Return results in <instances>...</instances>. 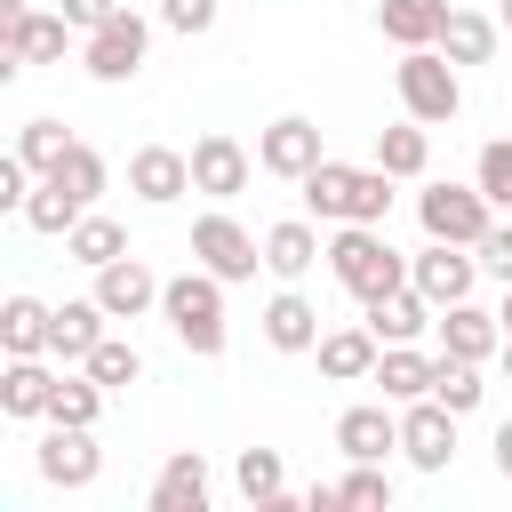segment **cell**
<instances>
[{"label": "cell", "instance_id": "obj_1", "mask_svg": "<svg viewBox=\"0 0 512 512\" xmlns=\"http://www.w3.org/2000/svg\"><path fill=\"white\" fill-rule=\"evenodd\" d=\"M392 184H400V176H384L376 160H368V168L320 160V168L304 176V208H312L320 224H384V216H392Z\"/></svg>", "mask_w": 512, "mask_h": 512}, {"label": "cell", "instance_id": "obj_2", "mask_svg": "<svg viewBox=\"0 0 512 512\" xmlns=\"http://www.w3.org/2000/svg\"><path fill=\"white\" fill-rule=\"evenodd\" d=\"M224 288L232 280H216L208 264H192V272H176L168 288H160V320L176 328V344L192 352V360H224Z\"/></svg>", "mask_w": 512, "mask_h": 512}, {"label": "cell", "instance_id": "obj_3", "mask_svg": "<svg viewBox=\"0 0 512 512\" xmlns=\"http://www.w3.org/2000/svg\"><path fill=\"white\" fill-rule=\"evenodd\" d=\"M328 272H336V288H344V296L376 304L384 288H400V280H408V256L384 240V224H336V240H328Z\"/></svg>", "mask_w": 512, "mask_h": 512}, {"label": "cell", "instance_id": "obj_4", "mask_svg": "<svg viewBox=\"0 0 512 512\" xmlns=\"http://www.w3.org/2000/svg\"><path fill=\"white\" fill-rule=\"evenodd\" d=\"M392 88H400V112L424 120V128H448V120L464 112V80H456V64H448L440 48H400Z\"/></svg>", "mask_w": 512, "mask_h": 512}, {"label": "cell", "instance_id": "obj_5", "mask_svg": "<svg viewBox=\"0 0 512 512\" xmlns=\"http://www.w3.org/2000/svg\"><path fill=\"white\" fill-rule=\"evenodd\" d=\"M416 224H424V240L480 248V232L496 224V200H488L480 184H424V192H416Z\"/></svg>", "mask_w": 512, "mask_h": 512}, {"label": "cell", "instance_id": "obj_6", "mask_svg": "<svg viewBox=\"0 0 512 512\" xmlns=\"http://www.w3.org/2000/svg\"><path fill=\"white\" fill-rule=\"evenodd\" d=\"M64 40H72L64 8L40 16V8H24V0H0V72H8V80L32 72V64H64Z\"/></svg>", "mask_w": 512, "mask_h": 512}, {"label": "cell", "instance_id": "obj_7", "mask_svg": "<svg viewBox=\"0 0 512 512\" xmlns=\"http://www.w3.org/2000/svg\"><path fill=\"white\" fill-rule=\"evenodd\" d=\"M192 264H208L216 280H256V264H264V240L240 224V216H224V208H208V216H192Z\"/></svg>", "mask_w": 512, "mask_h": 512}, {"label": "cell", "instance_id": "obj_8", "mask_svg": "<svg viewBox=\"0 0 512 512\" xmlns=\"http://www.w3.org/2000/svg\"><path fill=\"white\" fill-rule=\"evenodd\" d=\"M144 48H152V24H144L136 8H120L112 24H96V32H88L80 64H88V80L120 88V80H136V72H144Z\"/></svg>", "mask_w": 512, "mask_h": 512}, {"label": "cell", "instance_id": "obj_9", "mask_svg": "<svg viewBox=\"0 0 512 512\" xmlns=\"http://www.w3.org/2000/svg\"><path fill=\"white\" fill-rule=\"evenodd\" d=\"M32 472H40L48 488H96V472H104L96 424H48V440L32 448Z\"/></svg>", "mask_w": 512, "mask_h": 512}, {"label": "cell", "instance_id": "obj_10", "mask_svg": "<svg viewBox=\"0 0 512 512\" xmlns=\"http://www.w3.org/2000/svg\"><path fill=\"white\" fill-rule=\"evenodd\" d=\"M320 160H328V152H320V128H312L304 112H280L272 128H256V168H264V176H280V184H304Z\"/></svg>", "mask_w": 512, "mask_h": 512}, {"label": "cell", "instance_id": "obj_11", "mask_svg": "<svg viewBox=\"0 0 512 512\" xmlns=\"http://www.w3.org/2000/svg\"><path fill=\"white\" fill-rule=\"evenodd\" d=\"M400 456L416 464V472H448V456H456V408L448 400H408L400 408Z\"/></svg>", "mask_w": 512, "mask_h": 512}, {"label": "cell", "instance_id": "obj_12", "mask_svg": "<svg viewBox=\"0 0 512 512\" xmlns=\"http://www.w3.org/2000/svg\"><path fill=\"white\" fill-rule=\"evenodd\" d=\"M408 280L432 296V304H464L472 280H480V248H456V240H424L408 256Z\"/></svg>", "mask_w": 512, "mask_h": 512}, {"label": "cell", "instance_id": "obj_13", "mask_svg": "<svg viewBox=\"0 0 512 512\" xmlns=\"http://www.w3.org/2000/svg\"><path fill=\"white\" fill-rule=\"evenodd\" d=\"M248 176H256V152L240 144V136H200L192 144V192H208V200H240L248 192Z\"/></svg>", "mask_w": 512, "mask_h": 512}, {"label": "cell", "instance_id": "obj_14", "mask_svg": "<svg viewBox=\"0 0 512 512\" xmlns=\"http://www.w3.org/2000/svg\"><path fill=\"white\" fill-rule=\"evenodd\" d=\"M128 192H136L144 208H176V200L192 192V152H176V144L128 152Z\"/></svg>", "mask_w": 512, "mask_h": 512}, {"label": "cell", "instance_id": "obj_15", "mask_svg": "<svg viewBox=\"0 0 512 512\" xmlns=\"http://www.w3.org/2000/svg\"><path fill=\"white\" fill-rule=\"evenodd\" d=\"M160 288H168V280H152L144 256H112V264L96 272V304H104L112 320H144V312H160Z\"/></svg>", "mask_w": 512, "mask_h": 512}, {"label": "cell", "instance_id": "obj_16", "mask_svg": "<svg viewBox=\"0 0 512 512\" xmlns=\"http://www.w3.org/2000/svg\"><path fill=\"white\" fill-rule=\"evenodd\" d=\"M336 448H344V464H384V456L400 448V416H392V400H360V408H344V416H336Z\"/></svg>", "mask_w": 512, "mask_h": 512}, {"label": "cell", "instance_id": "obj_17", "mask_svg": "<svg viewBox=\"0 0 512 512\" xmlns=\"http://www.w3.org/2000/svg\"><path fill=\"white\" fill-rule=\"evenodd\" d=\"M368 328H376V344H416L424 328H440V304H432L416 280H400V288H384V296L368 304Z\"/></svg>", "mask_w": 512, "mask_h": 512}, {"label": "cell", "instance_id": "obj_18", "mask_svg": "<svg viewBox=\"0 0 512 512\" xmlns=\"http://www.w3.org/2000/svg\"><path fill=\"white\" fill-rule=\"evenodd\" d=\"M48 400H56V368H48V352H8V368H0V416L32 424V416H48Z\"/></svg>", "mask_w": 512, "mask_h": 512}, {"label": "cell", "instance_id": "obj_19", "mask_svg": "<svg viewBox=\"0 0 512 512\" xmlns=\"http://www.w3.org/2000/svg\"><path fill=\"white\" fill-rule=\"evenodd\" d=\"M104 320H112V312H104L96 296H72V304H56V312H48V360L80 368V360L104 344Z\"/></svg>", "mask_w": 512, "mask_h": 512}, {"label": "cell", "instance_id": "obj_20", "mask_svg": "<svg viewBox=\"0 0 512 512\" xmlns=\"http://www.w3.org/2000/svg\"><path fill=\"white\" fill-rule=\"evenodd\" d=\"M208 496H216V480H208V456L200 448H176L168 464H160V480H152V512H208Z\"/></svg>", "mask_w": 512, "mask_h": 512}, {"label": "cell", "instance_id": "obj_21", "mask_svg": "<svg viewBox=\"0 0 512 512\" xmlns=\"http://www.w3.org/2000/svg\"><path fill=\"white\" fill-rule=\"evenodd\" d=\"M264 344H272V352H312V344H320V304H312L296 280H280V296L264 304Z\"/></svg>", "mask_w": 512, "mask_h": 512}, {"label": "cell", "instance_id": "obj_22", "mask_svg": "<svg viewBox=\"0 0 512 512\" xmlns=\"http://www.w3.org/2000/svg\"><path fill=\"white\" fill-rule=\"evenodd\" d=\"M312 352H320V376H328V384H368L384 344H376V328L360 320V328H320V344H312Z\"/></svg>", "mask_w": 512, "mask_h": 512}, {"label": "cell", "instance_id": "obj_23", "mask_svg": "<svg viewBox=\"0 0 512 512\" xmlns=\"http://www.w3.org/2000/svg\"><path fill=\"white\" fill-rule=\"evenodd\" d=\"M320 256H328V248H320V224H312V216H280V224L264 232V272H272V280H304Z\"/></svg>", "mask_w": 512, "mask_h": 512}, {"label": "cell", "instance_id": "obj_24", "mask_svg": "<svg viewBox=\"0 0 512 512\" xmlns=\"http://www.w3.org/2000/svg\"><path fill=\"white\" fill-rule=\"evenodd\" d=\"M440 352H456V360H488V352H504V320L480 312L472 296H464V304H440Z\"/></svg>", "mask_w": 512, "mask_h": 512}, {"label": "cell", "instance_id": "obj_25", "mask_svg": "<svg viewBox=\"0 0 512 512\" xmlns=\"http://www.w3.org/2000/svg\"><path fill=\"white\" fill-rule=\"evenodd\" d=\"M440 24H448V0H376V32L392 48H440Z\"/></svg>", "mask_w": 512, "mask_h": 512}, {"label": "cell", "instance_id": "obj_26", "mask_svg": "<svg viewBox=\"0 0 512 512\" xmlns=\"http://www.w3.org/2000/svg\"><path fill=\"white\" fill-rule=\"evenodd\" d=\"M432 368H440L432 352H416V344H384L368 384H384V400H392V408H408V400H424V392H432Z\"/></svg>", "mask_w": 512, "mask_h": 512}, {"label": "cell", "instance_id": "obj_27", "mask_svg": "<svg viewBox=\"0 0 512 512\" xmlns=\"http://www.w3.org/2000/svg\"><path fill=\"white\" fill-rule=\"evenodd\" d=\"M496 40H504V24L496 16H472V8H448V24H440V56L464 72V64H496Z\"/></svg>", "mask_w": 512, "mask_h": 512}, {"label": "cell", "instance_id": "obj_28", "mask_svg": "<svg viewBox=\"0 0 512 512\" xmlns=\"http://www.w3.org/2000/svg\"><path fill=\"white\" fill-rule=\"evenodd\" d=\"M232 488H240L256 512H288V464H280V448H240Z\"/></svg>", "mask_w": 512, "mask_h": 512}, {"label": "cell", "instance_id": "obj_29", "mask_svg": "<svg viewBox=\"0 0 512 512\" xmlns=\"http://www.w3.org/2000/svg\"><path fill=\"white\" fill-rule=\"evenodd\" d=\"M376 168L400 176V184L424 176V168H432V128H424V120H392V128H376Z\"/></svg>", "mask_w": 512, "mask_h": 512}, {"label": "cell", "instance_id": "obj_30", "mask_svg": "<svg viewBox=\"0 0 512 512\" xmlns=\"http://www.w3.org/2000/svg\"><path fill=\"white\" fill-rule=\"evenodd\" d=\"M48 312L56 304H40V296H0V352H48Z\"/></svg>", "mask_w": 512, "mask_h": 512}, {"label": "cell", "instance_id": "obj_31", "mask_svg": "<svg viewBox=\"0 0 512 512\" xmlns=\"http://www.w3.org/2000/svg\"><path fill=\"white\" fill-rule=\"evenodd\" d=\"M80 216H88V200H80V192H64L56 176H40V184H32V200H24V224H32V232H48V240H64Z\"/></svg>", "mask_w": 512, "mask_h": 512}, {"label": "cell", "instance_id": "obj_32", "mask_svg": "<svg viewBox=\"0 0 512 512\" xmlns=\"http://www.w3.org/2000/svg\"><path fill=\"white\" fill-rule=\"evenodd\" d=\"M64 256H72V264H88V272H104L112 256H128V232H120L112 216H96V208H88V216L64 232Z\"/></svg>", "mask_w": 512, "mask_h": 512}, {"label": "cell", "instance_id": "obj_33", "mask_svg": "<svg viewBox=\"0 0 512 512\" xmlns=\"http://www.w3.org/2000/svg\"><path fill=\"white\" fill-rule=\"evenodd\" d=\"M72 144H80V136H64V120H48V112L16 128V152H24V168H32V176H56Z\"/></svg>", "mask_w": 512, "mask_h": 512}, {"label": "cell", "instance_id": "obj_34", "mask_svg": "<svg viewBox=\"0 0 512 512\" xmlns=\"http://www.w3.org/2000/svg\"><path fill=\"white\" fill-rule=\"evenodd\" d=\"M432 400H448L456 416H472V408L488 400V384H480V360H456V352H440V368H432Z\"/></svg>", "mask_w": 512, "mask_h": 512}, {"label": "cell", "instance_id": "obj_35", "mask_svg": "<svg viewBox=\"0 0 512 512\" xmlns=\"http://www.w3.org/2000/svg\"><path fill=\"white\" fill-rule=\"evenodd\" d=\"M104 400H112V392H104V384H96L88 368H80V376H56L48 424H96V416H104Z\"/></svg>", "mask_w": 512, "mask_h": 512}, {"label": "cell", "instance_id": "obj_36", "mask_svg": "<svg viewBox=\"0 0 512 512\" xmlns=\"http://www.w3.org/2000/svg\"><path fill=\"white\" fill-rule=\"evenodd\" d=\"M80 368H88V376H96V384H104V392H128V384H136V376H144V352H136V344H128V336H104V344H96V352H88V360H80Z\"/></svg>", "mask_w": 512, "mask_h": 512}, {"label": "cell", "instance_id": "obj_37", "mask_svg": "<svg viewBox=\"0 0 512 512\" xmlns=\"http://www.w3.org/2000/svg\"><path fill=\"white\" fill-rule=\"evenodd\" d=\"M336 496H344L352 512H392V472H384V464H352V472L336 480Z\"/></svg>", "mask_w": 512, "mask_h": 512}, {"label": "cell", "instance_id": "obj_38", "mask_svg": "<svg viewBox=\"0 0 512 512\" xmlns=\"http://www.w3.org/2000/svg\"><path fill=\"white\" fill-rule=\"evenodd\" d=\"M472 184L496 200V208H512V136H496V144H480V160H472Z\"/></svg>", "mask_w": 512, "mask_h": 512}, {"label": "cell", "instance_id": "obj_39", "mask_svg": "<svg viewBox=\"0 0 512 512\" xmlns=\"http://www.w3.org/2000/svg\"><path fill=\"white\" fill-rule=\"evenodd\" d=\"M56 184H64V192H80V200L96 208V192H104V152H96V144H72V152H64V168H56Z\"/></svg>", "mask_w": 512, "mask_h": 512}, {"label": "cell", "instance_id": "obj_40", "mask_svg": "<svg viewBox=\"0 0 512 512\" xmlns=\"http://www.w3.org/2000/svg\"><path fill=\"white\" fill-rule=\"evenodd\" d=\"M216 16H224V0H160V24H168V32H184V40L216 32Z\"/></svg>", "mask_w": 512, "mask_h": 512}, {"label": "cell", "instance_id": "obj_41", "mask_svg": "<svg viewBox=\"0 0 512 512\" xmlns=\"http://www.w3.org/2000/svg\"><path fill=\"white\" fill-rule=\"evenodd\" d=\"M480 272L512 280V224H488V232H480Z\"/></svg>", "mask_w": 512, "mask_h": 512}, {"label": "cell", "instance_id": "obj_42", "mask_svg": "<svg viewBox=\"0 0 512 512\" xmlns=\"http://www.w3.org/2000/svg\"><path fill=\"white\" fill-rule=\"evenodd\" d=\"M120 16V0H64V24L72 32H96V24H112Z\"/></svg>", "mask_w": 512, "mask_h": 512}, {"label": "cell", "instance_id": "obj_43", "mask_svg": "<svg viewBox=\"0 0 512 512\" xmlns=\"http://www.w3.org/2000/svg\"><path fill=\"white\" fill-rule=\"evenodd\" d=\"M496 472H504V480H512V416H504V424H496Z\"/></svg>", "mask_w": 512, "mask_h": 512}, {"label": "cell", "instance_id": "obj_44", "mask_svg": "<svg viewBox=\"0 0 512 512\" xmlns=\"http://www.w3.org/2000/svg\"><path fill=\"white\" fill-rule=\"evenodd\" d=\"M496 320H504V336H512V280H504V304H496Z\"/></svg>", "mask_w": 512, "mask_h": 512}, {"label": "cell", "instance_id": "obj_45", "mask_svg": "<svg viewBox=\"0 0 512 512\" xmlns=\"http://www.w3.org/2000/svg\"><path fill=\"white\" fill-rule=\"evenodd\" d=\"M496 360H504V376H512V336H504V352H496Z\"/></svg>", "mask_w": 512, "mask_h": 512}, {"label": "cell", "instance_id": "obj_46", "mask_svg": "<svg viewBox=\"0 0 512 512\" xmlns=\"http://www.w3.org/2000/svg\"><path fill=\"white\" fill-rule=\"evenodd\" d=\"M496 24H504V32H512V0H504V8H496Z\"/></svg>", "mask_w": 512, "mask_h": 512}]
</instances>
